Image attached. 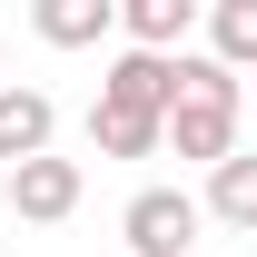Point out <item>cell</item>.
<instances>
[{"mask_svg":"<svg viewBox=\"0 0 257 257\" xmlns=\"http://www.w3.org/2000/svg\"><path fill=\"white\" fill-rule=\"evenodd\" d=\"M168 149L198 168L237 159V69L218 60H178V109H168Z\"/></svg>","mask_w":257,"mask_h":257,"instance_id":"cell-1","label":"cell"},{"mask_svg":"<svg viewBox=\"0 0 257 257\" xmlns=\"http://www.w3.org/2000/svg\"><path fill=\"white\" fill-rule=\"evenodd\" d=\"M198 227H208V208H198L188 188H139V198L119 208V237H128L139 257H188Z\"/></svg>","mask_w":257,"mask_h":257,"instance_id":"cell-2","label":"cell"},{"mask_svg":"<svg viewBox=\"0 0 257 257\" xmlns=\"http://www.w3.org/2000/svg\"><path fill=\"white\" fill-rule=\"evenodd\" d=\"M99 109H128V119H168V109H178V60L119 50V60L99 69Z\"/></svg>","mask_w":257,"mask_h":257,"instance_id":"cell-3","label":"cell"},{"mask_svg":"<svg viewBox=\"0 0 257 257\" xmlns=\"http://www.w3.org/2000/svg\"><path fill=\"white\" fill-rule=\"evenodd\" d=\"M79 159H30V168H10L0 178V198H10V218H30V227H60L69 208H79Z\"/></svg>","mask_w":257,"mask_h":257,"instance_id":"cell-4","label":"cell"},{"mask_svg":"<svg viewBox=\"0 0 257 257\" xmlns=\"http://www.w3.org/2000/svg\"><path fill=\"white\" fill-rule=\"evenodd\" d=\"M50 139H60V109H50V89H0V159L10 168H30V159H50Z\"/></svg>","mask_w":257,"mask_h":257,"instance_id":"cell-5","label":"cell"},{"mask_svg":"<svg viewBox=\"0 0 257 257\" xmlns=\"http://www.w3.org/2000/svg\"><path fill=\"white\" fill-rule=\"evenodd\" d=\"M119 30H128V50H149V60H188L198 10L188 0H119Z\"/></svg>","mask_w":257,"mask_h":257,"instance_id":"cell-6","label":"cell"},{"mask_svg":"<svg viewBox=\"0 0 257 257\" xmlns=\"http://www.w3.org/2000/svg\"><path fill=\"white\" fill-rule=\"evenodd\" d=\"M30 30L50 40V50H99V40L119 30V0H40Z\"/></svg>","mask_w":257,"mask_h":257,"instance_id":"cell-7","label":"cell"},{"mask_svg":"<svg viewBox=\"0 0 257 257\" xmlns=\"http://www.w3.org/2000/svg\"><path fill=\"white\" fill-rule=\"evenodd\" d=\"M218 227H237V237H257V149H237L227 168H208V198H198Z\"/></svg>","mask_w":257,"mask_h":257,"instance_id":"cell-8","label":"cell"},{"mask_svg":"<svg viewBox=\"0 0 257 257\" xmlns=\"http://www.w3.org/2000/svg\"><path fill=\"white\" fill-rule=\"evenodd\" d=\"M89 139H99V159H159V149H168V119H128V109H89Z\"/></svg>","mask_w":257,"mask_h":257,"instance_id":"cell-9","label":"cell"},{"mask_svg":"<svg viewBox=\"0 0 257 257\" xmlns=\"http://www.w3.org/2000/svg\"><path fill=\"white\" fill-rule=\"evenodd\" d=\"M208 60L218 69H257V0H218L208 10Z\"/></svg>","mask_w":257,"mask_h":257,"instance_id":"cell-10","label":"cell"},{"mask_svg":"<svg viewBox=\"0 0 257 257\" xmlns=\"http://www.w3.org/2000/svg\"><path fill=\"white\" fill-rule=\"evenodd\" d=\"M0 89H10V40H0Z\"/></svg>","mask_w":257,"mask_h":257,"instance_id":"cell-11","label":"cell"}]
</instances>
